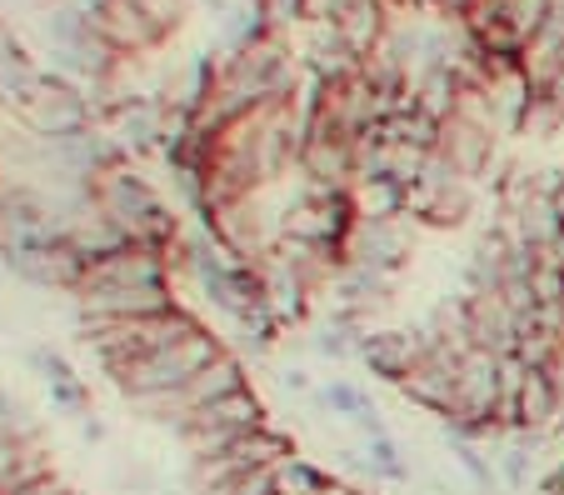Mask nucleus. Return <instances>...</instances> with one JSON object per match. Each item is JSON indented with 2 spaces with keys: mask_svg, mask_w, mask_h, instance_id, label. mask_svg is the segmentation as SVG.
Masks as SVG:
<instances>
[{
  "mask_svg": "<svg viewBox=\"0 0 564 495\" xmlns=\"http://www.w3.org/2000/svg\"><path fill=\"white\" fill-rule=\"evenodd\" d=\"M365 465H370V475H380V481H410V465L400 461V445L390 441V435H370L365 441Z\"/></svg>",
  "mask_w": 564,
  "mask_h": 495,
  "instance_id": "1a4fd4ad",
  "label": "nucleus"
},
{
  "mask_svg": "<svg viewBox=\"0 0 564 495\" xmlns=\"http://www.w3.org/2000/svg\"><path fill=\"white\" fill-rule=\"evenodd\" d=\"M260 426H265V406H260L250 390H235V396H220V400L195 410V416L185 420L181 435L195 451V461H200V455H215V451H225V445L246 441V435L260 431Z\"/></svg>",
  "mask_w": 564,
  "mask_h": 495,
  "instance_id": "f03ea898",
  "label": "nucleus"
},
{
  "mask_svg": "<svg viewBox=\"0 0 564 495\" xmlns=\"http://www.w3.org/2000/svg\"><path fill=\"white\" fill-rule=\"evenodd\" d=\"M45 376H51L55 400H65V406H86V390H80V380L70 376V366H65V361L45 356Z\"/></svg>",
  "mask_w": 564,
  "mask_h": 495,
  "instance_id": "f8f14e48",
  "label": "nucleus"
},
{
  "mask_svg": "<svg viewBox=\"0 0 564 495\" xmlns=\"http://www.w3.org/2000/svg\"><path fill=\"white\" fill-rule=\"evenodd\" d=\"M410 250H415V220H355L345 260L384 270V276H400Z\"/></svg>",
  "mask_w": 564,
  "mask_h": 495,
  "instance_id": "39448f33",
  "label": "nucleus"
},
{
  "mask_svg": "<svg viewBox=\"0 0 564 495\" xmlns=\"http://www.w3.org/2000/svg\"><path fill=\"white\" fill-rule=\"evenodd\" d=\"M360 361L370 366V376L400 386V380L425 361V331H420V325H410V331H375L370 325V331L360 335Z\"/></svg>",
  "mask_w": 564,
  "mask_h": 495,
  "instance_id": "423d86ee",
  "label": "nucleus"
},
{
  "mask_svg": "<svg viewBox=\"0 0 564 495\" xmlns=\"http://www.w3.org/2000/svg\"><path fill=\"white\" fill-rule=\"evenodd\" d=\"M319 400H325L330 416H345V420H360V410H370V396L360 386H350V380H330V386L319 390Z\"/></svg>",
  "mask_w": 564,
  "mask_h": 495,
  "instance_id": "9d476101",
  "label": "nucleus"
},
{
  "mask_svg": "<svg viewBox=\"0 0 564 495\" xmlns=\"http://www.w3.org/2000/svg\"><path fill=\"white\" fill-rule=\"evenodd\" d=\"M544 495H564V491H544Z\"/></svg>",
  "mask_w": 564,
  "mask_h": 495,
  "instance_id": "4468645a",
  "label": "nucleus"
},
{
  "mask_svg": "<svg viewBox=\"0 0 564 495\" xmlns=\"http://www.w3.org/2000/svg\"><path fill=\"white\" fill-rule=\"evenodd\" d=\"M325 485H330V475L295 451L275 465V495H315V491H325Z\"/></svg>",
  "mask_w": 564,
  "mask_h": 495,
  "instance_id": "6e6552de",
  "label": "nucleus"
},
{
  "mask_svg": "<svg viewBox=\"0 0 564 495\" xmlns=\"http://www.w3.org/2000/svg\"><path fill=\"white\" fill-rule=\"evenodd\" d=\"M440 151L449 155V161L459 165V175H469L475 181L479 171H490V155H495V130L485 126V120L475 116H449L445 130H440Z\"/></svg>",
  "mask_w": 564,
  "mask_h": 495,
  "instance_id": "0eeeda50",
  "label": "nucleus"
},
{
  "mask_svg": "<svg viewBox=\"0 0 564 495\" xmlns=\"http://www.w3.org/2000/svg\"><path fill=\"white\" fill-rule=\"evenodd\" d=\"M290 451H295V445H290L285 435L270 431V426H260V431H250L246 441L225 445V451H215V455H200V461H195V475H200L205 491H215V485L235 481V475L260 471V465H275L280 455H290Z\"/></svg>",
  "mask_w": 564,
  "mask_h": 495,
  "instance_id": "20e7f679",
  "label": "nucleus"
},
{
  "mask_svg": "<svg viewBox=\"0 0 564 495\" xmlns=\"http://www.w3.org/2000/svg\"><path fill=\"white\" fill-rule=\"evenodd\" d=\"M449 451H455V461L469 471V481L490 491V485H495V471H490V461L479 455V445H475V441H449Z\"/></svg>",
  "mask_w": 564,
  "mask_h": 495,
  "instance_id": "ddd939ff",
  "label": "nucleus"
},
{
  "mask_svg": "<svg viewBox=\"0 0 564 495\" xmlns=\"http://www.w3.org/2000/svg\"><path fill=\"white\" fill-rule=\"evenodd\" d=\"M235 390H246V370H240V361L235 356H215L210 366L200 370V376H191L181 390H165V396H150L140 400V406L150 410V416L160 420V426H175V431H185V420L195 416L200 406H210V400L220 396H235Z\"/></svg>",
  "mask_w": 564,
  "mask_h": 495,
  "instance_id": "7ed1b4c3",
  "label": "nucleus"
},
{
  "mask_svg": "<svg viewBox=\"0 0 564 495\" xmlns=\"http://www.w3.org/2000/svg\"><path fill=\"white\" fill-rule=\"evenodd\" d=\"M215 356H220V341L200 325L195 335H185V341H175V345H160V351H145V356L116 366L110 376H116V386L126 390V396L150 400V396H165V390H181L185 380L200 376Z\"/></svg>",
  "mask_w": 564,
  "mask_h": 495,
  "instance_id": "f257e3e1",
  "label": "nucleus"
},
{
  "mask_svg": "<svg viewBox=\"0 0 564 495\" xmlns=\"http://www.w3.org/2000/svg\"><path fill=\"white\" fill-rule=\"evenodd\" d=\"M280 461H285V455H280ZM275 465H260V471L235 475V481L215 485V491H205V495H275Z\"/></svg>",
  "mask_w": 564,
  "mask_h": 495,
  "instance_id": "9b49d317",
  "label": "nucleus"
}]
</instances>
